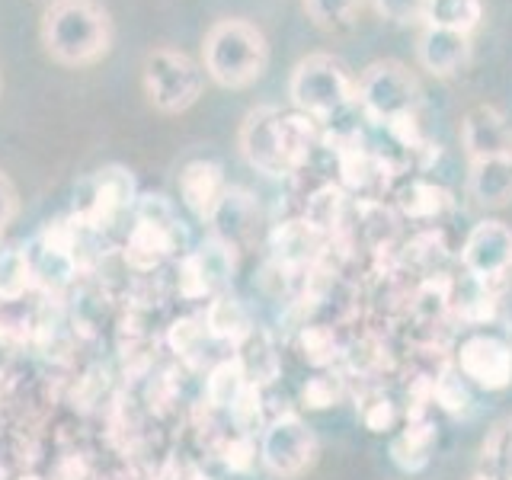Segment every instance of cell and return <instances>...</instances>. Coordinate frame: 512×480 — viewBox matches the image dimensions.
<instances>
[{
    "label": "cell",
    "mask_w": 512,
    "mask_h": 480,
    "mask_svg": "<svg viewBox=\"0 0 512 480\" xmlns=\"http://www.w3.org/2000/svg\"><path fill=\"white\" fill-rule=\"evenodd\" d=\"M320 141V125L304 112H282L279 106H253L237 132V148L244 160L263 176L298 173Z\"/></svg>",
    "instance_id": "6da1fadb"
},
{
    "label": "cell",
    "mask_w": 512,
    "mask_h": 480,
    "mask_svg": "<svg viewBox=\"0 0 512 480\" xmlns=\"http://www.w3.org/2000/svg\"><path fill=\"white\" fill-rule=\"evenodd\" d=\"M202 68L224 90H247L269 68L266 32L240 16L215 20L202 36Z\"/></svg>",
    "instance_id": "3957f363"
},
{
    "label": "cell",
    "mask_w": 512,
    "mask_h": 480,
    "mask_svg": "<svg viewBox=\"0 0 512 480\" xmlns=\"http://www.w3.org/2000/svg\"><path fill=\"white\" fill-rule=\"evenodd\" d=\"M471 480H487V477H480V474H477V477H471Z\"/></svg>",
    "instance_id": "f35d334b"
},
{
    "label": "cell",
    "mask_w": 512,
    "mask_h": 480,
    "mask_svg": "<svg viewBox=\"0 0 512 480\" xmlns=\"http://www.w3.org/2000/svg\"><path fill=\"white\" fill-rule=\"evenodd\" d=\"M205 327L212 336H218V340H228V343H244L247 336L253 333L247 311L240 308L234 298L212 301V308H208V314H205Z\"/></svg>",
    "instance_id": "603a6c76"
},
{
    "label": "cell",
    "mask_w": 512,
    "mask_h": 480,
    "mask_svg": "<svg viewBox=\"0 0 512 480\" xmlns=\"http://www.w3.org/2000/svg\"><path fill=\"white\" fill-rule=\"evenodd\" d=\"M356 103L372 125H394L416 119L423 106V84L397 58H378L365 64L356 77Z\"/></svg>",
    "instance_id": "277c9868"
},
{
    "label": "cell",
    "mask_w": 512,
    "mask_h": 480,
    "mask_svg": "<svg viewBox=\"0 0 512 480\" xmlns=\"http://www.w3.org/2000/svg\"><path fill=\"white\" fill-rule=\"evenodd\" d=\"M397 205L404 208L410 218H432V215H439L442 205H448V192L432 183H410L400 192Z\"/></svg>",
    "instance_id": "83f0119b"
},
{
    "label": "cell",
    "mask_w": 512,
    "mask_h": 480,
    "mask_svg": "<svg viewBox=\"0 0 512 480\" xmlns=\"http://www.w3.org/2000/svg\"><path fill=\"white\" fill-rule=\"evenodd\" d=\"M16 480H42V477H36V474H20Z\"/></svg>",
    "instance_id": "d590c367"
},
{
    "label": "cell",
    "mask_w": 512,
    "mask_h": 480,
    "mask_svg": "<svg viewBox=\"0 0 512 480\" xmlns=\"http://www.w3.org/2000/svg\"><path fill=\"white\" fill-rule=\"evenodd\" d=\"M432 442H436V429H432L429 420L423 416H410V426L400 432L391 445V455L404 471H423L429 452H432Z\"/></svg>",
    "instance_id": "d6986e66"
},
{
    "label": "cell",
    "mask_w": 512,
    "mask_h": 480,
    "mask_svg": "<svg viewBox=\"0 0 512 480\" xmlns=\"http://www.w3.org/2000/svg\"><path fill=\"white\" fill-rule=\"evenodd\" d=\"M202 333H205V327H199V320L186 317V320H180V324H173L170 343H173L176 352H189L192 346L199 343V336H202Z\"/></svg>",
    "instance_id": "e575fe53"
},
{
    "label": "cell",
    "mask_w": 512,
    "mask_h": 480,
    "mask_svg": "<svg viewBox=\"0 0 512 480\" xmlns=\"http://www.w3.org/2000/svg\"><path fill=\"white\" fill-rule=\"evenodd\" d=\"M183 244V228L164 196H144L135 212V228L128 234L125 260L135 269H154Z\"/></svg>",
    "instance_id": "52a82bcc"
},
{
    "label": "cell",
    "mask_w": 512,
    "mask_h": 480,
    "mask_svg": "<svg viewBox=\"0 0 512 480\" xmlns=\"http://www.w3.org/2000/svg\"><path fill=\"white\" fill-rule=\"evenodd\" d=\"M362 4L365 0H301L304 16H308L317 29H327V32L349 29L356 23Z\"/></svg>",
    "instance_id": "cb8c5ba5"
},
{
    "label": "cell",
    "mask_w": 512,
    "mask_h": 480,
    "mask_svg": "<svg viewBox=\"0 0 512 480\" xmlns=\"http://www.w3.org/2000/svg\"><path fill=\"white\" fill-rule=\"evenodd\" d=\"M39 4H45V7H48V4H55V0H39Z\"/></svg>",
    "instance_id": "74e56055"
},
{
    "label": "cell",
    "mask_w": 512,
    "mask_h": 480,
    "mask_svg": "<svg viewBox=\"0 0 512 480\" xmlns=\"http://www.w3.org/2000/svg\"><path fill=\"white\" fill-rule=\"evenodd\" d=\"M301 352L311 365H327L336 359V340L327 327H304L301 330Z\"/></svg>",
    "instance_id": "f546056e"
},
{
    "label": "cell",
    "mask_w": 512,
    "mask_h": 480,
    "mask_svg": "<svg viewBox=\"0 0 512 480\" xmlns=\"http://www.w3.org/2000/svg\"><path fill=\"white\" fill-rule=\"evenodd\" d=\"M480 477L512 480V416L496 423L480 445Z\"/></svg>",
    "instance_id": "44dd1931"
},
{
    "label": "cell",
    "mask_w": 512,
    "mask_h": 480,
    "mask_svg": "<svg viewBox=\"0 0 512 480\" xmlns=\"http://www.w3.org/2000/svg\"><path fill=\"white\" fill-rule=\"evenodd\" d=\"M0 93H4V74H0Z\"/></svg>",
    "instance_id": "8d00e7d4"
},
{
    "label": "cell",
    "mask_w": 512,
    "mask_h": 480,
    "mask_svg": "<svg viewBox=\"0 0 512 480\" xmlns=\"http://www.w3.org/2000/svg\"><path fill=\"white\" fill-rule=\"evenodd\" d=\"M320 244H324V234L314 231L308 221H285L282 228L272 231L269 247L272 256H276L279 266H308L314 263V256L320 253Z\"/></svg>",
    "instance_id": "ac0fdd59"
},
{
    "label": "cell",
    "mask_w": 512,
    "mask_h": 480,
    "mask_svg": "<svg viewBox=\"0 0 512 480\" xmlns=\"http://www.w3.org/2000/svg\"><path fill=\"white\" fill-rule=\"evenodd\" d=\"M39 39L61 68H90L112 52L116 26L100 0H55L42 10Z\"/></svg>",
    "instance_id": "7a4b0ae2"
},
{
    "label": "cell",
    "mask_w": 512,
    "mask_h": 480,
    "mask_svg": "<svg viewBox=\"0 0 512 480\" xmlns=\"http://www.w3.org/2000/svg\"><path fill=\"white\" fill-rule=\"evenodd\" d=\"M288 96H292L298 112L311 116L320 125L356 100V77L349 74V68L336 55L311 52L292 68Z\"/></svg>",
    "instance_id": "5b68a950"
},
{
    "label": "cell",
    "mask_w": 512,
    "mask_h": 480,
    "mask_svg": "<svg viewBox=\"0 0 512 480\" xmlns=\"http://www.w3.org/2000/svg\"><path fill=\"white\" fill-rule=\"evenodd\" d=\"M468 192L480 208L512 205V157L474 160L468 167Z\"/></svg>",
    "instance_id": "e0dca14e"
},
{
    "label": "cell",
    "mask_w": 512,
    "mask_h": 480,
    "mask_svg": "<svg viewBox=\"0 0 512 480\" xmlns=\"http://www.w3.org/2000/svg\"><path fill=\"white\" fill-rule=\"evenodd\" d=\"M135 202V176L125 167H103L80 186L77 218L87 228H103Z\"/></svg>",
    "instance_id": "8fae6325"
},
{
    "label": "cell",
    "mask_w": 512,
    "mask_h": 480,
    "mask_svg": "<svg viewBox=\"0 0 512 480\" xmlns=\"http://www.w3.org/2000/svg\"><path fill=\"white\" fill-rule=\"evenodd\" d=\"M260 458L269 468V474H276L282 480H295L301 474H308L317 461V436L311 426L295 413L276 416L260 442Z\"/></svg>",
    "instance_id": "ba28073f"
},
{
    "label": "cell",
    "mask_w": 512,
    "mask_h": 480,
    "mask_svg": "<svg viewBox=\"0 0 512 480\" xmlns=\"http://www.w3.org/2000/svg\"><path fill=\"white\" fill-rule=\"evenodd\" d=\"M208 224L215 228V237L221 244H228L231 250H244L253 244L256 234H260V224H263L260 202H256L247 189L228 186L224 196L218 199Z\"/></svg>",
    "instance_id": "4fadbf2b"
},
{
    "label": "cell",
    "mask_w": 512,
    "mask_h": 480,
    "mask_svg": "<svg viewBox=\"0 0 512 480\" xmlns=\"http://www.w3.org/2000/svg\"><path fill=\"white\" fill-rule=\"evenodd\" d=\"M455 368L480 391H506L512 384V346L493 333H471L455 352Z\"/></svg>",
    "instance_id": "30bf717a"
},
{
    "label": "cell",
    "mask_w": 512,
    "mask_h": 480,
    "mask_svg": "<svg viewBox=\"0 0 512 480\" xmlns=\"http://www.w3.org/2000/svg\"><path fill=\"white\" fill-rule=\"evenodd\" d=\"M429 0H372L375 13L394 26H423Z\"/></svg>",
    "instance_id": "f1b7e54d"
},
{
    "label": "cell",
    "mask_w": 512,
    "mask_h": 480,
    "mask_svg": "<svg viewBox=\"0 0 512 480\" xmlns=\"http://www.w3.org/2000/svg\"><path fill=\"white\" fill-rule=\"evenodd\" d=\"M480 20H484V4L480 0H429L423 26H439L471 36Z\"/></svg>",
    "instance_id": "ffe728a7"
},
{
    "label": "cell",
    "mask_w": 512,
    "mask_h": 480,
    "mask_svg": "<svg viewBox=\"0 0 512 480\" xmlns=\"http://www.w3.org/2000/svg\"><path fill=\"white\" fill-rule=\"evenodd\" d=\"M32 279V260L20 247H4L0 250V301H16L23 298Z\"/></svg>",
    "instance_id": "d4e9b609"
},
{
    "label": "cell",
    "mask_w": 512,
    "mask_h": 480,
    "mask_svg": "<svg viewBox=\"0 0 512 480\" xmlns=\"http://www.w3.org/2000/svg\"><path fill=\"white\" fill-rule=\"evenodd\" d=\"M16 215H20V192H16L10 176L0 170V237L10 231Z\"/></svg>",
    "instance_id": "4dcf8cb0"
},
{
    "label": "cell",
    "mask_w": 512,
    "mask_h": 480,
    "mask_svg": "<svg viewBox=\"0 0 512 480\" xmlns=\"http://www.w3.org/2000/svg\"><path fill=\"white\" fill-rule=\"evenodd\" d=\"M416 61L420 68L439 80L461 74L471 64V36L439 26H420L416 36Z\"/></svg>",
    "instance_id": "5bb4252c"
},
{
    "label": "cell",
    "mask_w": 512,
    "mask_h": 480,
    "mask_svg": "<svg viewBox=\"0 0 512 480\" xmlns=\"http://www.w3.org/2000/svg\"><path fill=\"white\" fill-rule=\"evenodd\" d=\"M461 266L464 272L493 288L496 282L509 279L512 272V228L506 221L487 218L471 228V234L461 244Z\"/></svg>",
    "instance_id": "9c48e42d"
},
{
    "label": "cell",
    "mask_w": 512,
    "mask_h": 480,
    "mask_svg": "<svg viewBox=\"0 0 512 480\" xmlns=\"http://www.w3.org/2000/svg\"><path fill=\"white\" fill-rule=\"evenodd\" d=\"M253 461H256V448L247 436L231 439V445L224 448V464H228L231 471H250Z\"/></svg>",
    "instance_id": "836d02e7"
},
{
    "label": "cell",
    "mask_w": 512,
    "mask_h": 480,
    "mask_svg": "<svg viewBox=\"0 0 512 480\" xmlns=\"http://www.w3.org/2000/svg\"><path fill=\"white\" fill-rule=\"evenodd\" d=\"M461 148L474 160L512 157V125L503 116V109L493 103H477L461 116Z\"/></svg>",
    "instance_id": "7c38bea8"
},
{
    "label": "cell",
    "mask_w": 512,
    "mask_h": 480,
    "mask_svg": "<svg viewBox=\"0 0 512 480\" xmlns=\"http://www.w3.org/2000/svg\"><path fill=\"white\" fill-rule=\"evenodd\" d=\"M234 272V250L221 240H208L202 244L196 253L186 256L183 263V292L189 298H199V295H212L218 288L228 285Z\"/></svg>",
    "instance_id": "9a60e30c"
},
{
    "label": "cell",
    "mask_w": 512,
    "mask_h": 480,
    "mask_svg": "<svg viewBox=\"0 0 512 480\" xmlns=\"http://www.w3.org/2000/svg\"><path fill=\"white\" fill-rule=\"evenodd\" d=\"M224 170L215 160H192L180 170V196H183V205L189 208L192 215L208 221L215 212L218 199L224 196Z\"/></svg>",
    "instance_id": "2e32d148"
},
{
    "label": "cell",
    "mask_w": 512,
    "mask_h": 480,
    "mask_svg": "<svg viewBox=\"0 0 512 480\" xmlns=\"http://www.w3.org/2000/svg\"><path fill=\"white\" fill-rule=\"evenodd\" d=\"M247 388V375H244V365L237 359L231 362H221L215 365L212 378H208V400H212L215 407H234L237 397L244 394Z\"/></svg>",
    "instance_id": "484cf974"
},
{
    "label": "cell",
    "mask_w": 512,
    "mask_h": 480,
    "mask_svg": "<svg viewBox=\"0 0 512 480\" xmlns=\"http://www.w3.org/2000/svg\"><path fill=\"white\" fill-rule=\"evenodd\" d=\"M301 397H304V404L314 407V410L333 407V404H336V384H333L330 378H311V381L301 388Z\"/></svg>",
    "instance_id": "d6a6232c"
},
{
    "label": "cell",
    "mask_w": 512,
    "mask_h": 480,
    "mask_svg": "<svg viewBox=\"0 0 512 480\" xmlns=\"http://www.w3.org/2000/svg\"><path fill=\"white\" fill-rule=\"evenodd\" d=\"M432 397H436V404L448 413H464L471 407V391H468V381L458 372V368H442L439 378H432Z\"/></svg>",
    "instance_id": "4316f807"
},
{
    "label": "cell",
    "mask_w": 512,
    "mask_h": 480,
    "mask_svg": "<svg viewBox=\"0 0 512 480\" xmlns=\"http://www.w3.org/2000/svg\"><path fill=\"white\" fill-rule=\"evenodd\" d=\"M362 420H365V426L372 429V432H384V429L394 426L397 410H394V404H391L388 397H375L372 404L362 410Z\"/></svg>",
    "instance_id": "1f68e13d"
},
{
    "label": "cell",
    "mask_w": 512,
    "mask_h": 480,
    "mask_svg": "<svg viewBox=\"0 0 512 480\" xmlns=\"http://www.w3.org/2000/svg\"><path fill=\"white\" fill-rule=\"evenodd\" d=\"M205 77L208 74L202 68V61L170 45L151 48L141 64L144 96L164 116H180V112L196 106L205 90Z\"/></svg>",
    "instance_id": "8992f818"
},
{
    "label": "cell",
    "mask_w": 512,
    "mask_h": 480,
    "mask_svg": "<svg viewBox=\"0 0 512 480\" xmlns=\"http://www.w3.org/2000/svg\"><path fill=\"white\" fill-rule=\"evenodd\" d=\"M346 218V196L340 186H320L314 196L304 205V221L311 224L314 231H320L324 237H330L333 231H340V224Z\"/></svg>",
    "instance_id": "7402d4cb"
}]
</instances>
